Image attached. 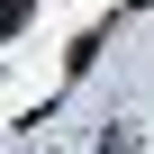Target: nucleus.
<instances>
[{"mask_svg": "<svg viewBox=\"0 0 154 154\" xmlns=\"http://www.w3.org/2000/svg\"><path fill=\"white\" fill-rule=\"evenodd\" d=\"M18 18H27V9H18V0H0V36H18Z\"/></svg>", "mask_w": 154, "mask_h": 154, "instance_id": "obj_1", "label": "nucleus"}]
</instances>
